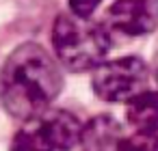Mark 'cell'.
Returning <instances> with one entry per match:
<instances>
[{"mask_svg": "<svg viewBox=\"0 0 158 151\" xmlns=\"http://www.w3.org/2000/svg\"><path fill=\"white\" fill-rule=\"evenodd\" d=\"M126 117H128V123L134 127V132L158 127V91L145 89L134 99H130Z\"/></svg>", "mask_w": 158, "mask_h": 151, "instance_id": "cell-7", "label": "cell"}, {"mask_svg": "<svg viewBox=\"0 0 158 151\" xmlns=\"http://www.w3.org/2000/svg\"><path fill=\"white\" fill-rule=\"evenodd\" d=\"M63 76L56 61L37 43H24L11 52L2 67L0 97L5 110L28 121L46 112L61 93Z\"/></svg>", "mask_w": 158, "mask_h": 151, "instance_id": "cell-1", "label": "cell"}, {"mask_svg": "<svg viewBox=\"0 0 158 151\" xmlns=\"http://www.w3.org/2000/svg\"><path fill=\"white\" fill-rule=\"evenodd\" d=\"M52 46L63 67L72 71H87L104 63V56L110 50V39L104 26L89 18L63 13L52 26Z\"/></svg>", "mask_w": 158, "mask_h": 151, "instance_id": "cell-2", "label": "cell"}, {"mask_svg": "<svg viewBox=\"0 0 158 151\" xmlns=\"http://www.w3.org/2000/svg\"><path fill=\"white\" fill-rule=\"evenodd\" d=\"M119 151H158V127L139 129L132 136L123 138Z\"/></svg>", "mask_w": 158, "mask_h": 151, "instance_id": "cell-8", "label": "cell"}, {"mask_svg": "<svg viewBox=\"0 0 158 151\" xmlns=\"http://www.w3.org/2000/svg\"><path fill=\"white\" fill-rule=\"evenodd\" d=\"M80 121L67 110L48 108L24 121L11 151H69L80 140Z\"/></svg>", "mask_w": 158, "mask_h": 151, "instance_id": "cell-3", "label": "cell"}, {"mask_svg": "<svg viewBox=\"0 0 158 151\" xmlns=\"http://www.w3.org/2000/svg\"><path fill=\"white\" fill-rule=\"evenodd\" d=\"M102 0H69V11L78 18H89L98 7H100Z\"/></svg>", "mask_w": 158, "mask_h": 151, "instance_id": "cell-9", "label": "cell"}, {"mask_svg": "<svg viewBox=\"0 0 158 151\" xmlns=\"http://www.w3.org/2000/svg\"><path fill=\"white\" fill-rule=\"evenodd\" d=\"M154 76H156V82H158V50L154 54Z\"/></svg>", "mask_w": 158, "mask_h": 151, "instance_id": "cell-10", "label": "cell"}, {"mask_svg": "<svg viewBox=\"0 0 158 151\" xmlns=\"http://www.w3.org/2000/svg\"><path fill=\"white\" fill-rule=\"evenodd\" d=\"M147 65L136 56H121L115 61H104L93 69L91 86L95 95L104 101L121 104L134 99L147 89Z\"/></svg>", "mask_w": 158, "mask_h": 151, "instance_id": "cell-4", "label": "cell"}, {"mask_svg": "<svg viewBox=\"0 0 158 151\" xmlns=\"http://www.w3.org/2000/svg\"><path fill=\"white\" fill-rule=\"evenodd\" d=\"M110 28L141 37L158 28V0H115L108 9Z\"/></svg>", "mask_w": 158, "mask_h": 151, "instance_id": "cell-5", "label": "cell"}, {"mask_svg": "<svg viewBox=\"0 0 158 151\" xmlns=\"http://www.w3.org/2000/svg\"><path fill=\"white\" fill-rule=\"evenodd\" d=\"M121 125L108 117L98 114L80 127V147L82 151H119L123 142Z\"/></svg>", "mask_w": 158, "mask_h": 151, "instance_id": "cell-6", "label": "cell"}]
</instances>
